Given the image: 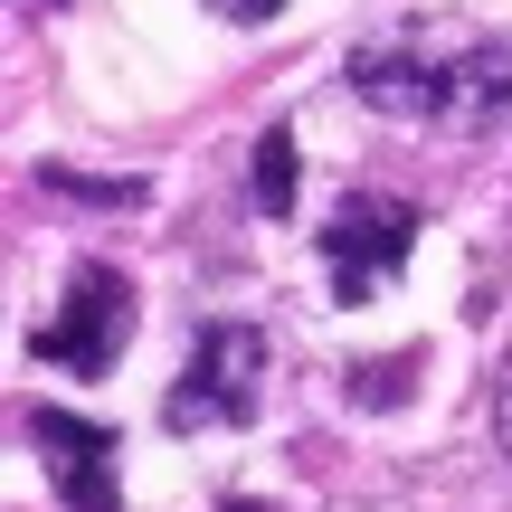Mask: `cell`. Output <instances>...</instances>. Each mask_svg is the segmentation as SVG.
I'll use <instances>...</instances> for the list:
<instances>
[{"instance_id":"obj_1","label":"cell","mask_w":512,"mask_h":512,"mask_svg":"<svg viewBox=\"0 0 512 512\" xmlns=\"http://www.w3.org/2000/svg\"><path fill=\"white\" fill-rule=\"evenodd\" d=\"M351 86H361V105L399 114V124H437V133L512 124V48H456V57L361 48L351 57Z\"/></svg>"},{"instance_id":"obj_2","label":"cell","mask_w":512,"mask_h":512,"mask_svg":"<svg viewBox=\"0 0 512 512\" xmlns=\"http://www.w3.org/2000/svg\"><path fill=\"white\" fill-rule=\"evenodd\" d=\"M256 380H266V332L256 323H209L181 361V389H171V437H200V427H238L256 418Z\"/></svg>"},{"instance_id":"obj_3","label":"cell","mask_w":512,"mask_h":512,"mask_svg":"<svg viewBox=\"0 0 512 512\" xmlns=\"http://www.w3.org/2000/svg\"><path fill=\"white\" fill-rule=\"evenodd\" d=\"M124 342H133V285L114 266H76L67 275V304H57V323H38V361L48 370H76V380H95V370H114L124 361Z\"/></svg>"},{"instance_id":"obj_4","label":"cell","mask_w":512,"mask_h":512,"mask_svg":"<svg viewBox=\"0 0 512 512\" xmlns=\"http://www.w3.org/2000/svg\"><path fill=\"white\" fill-rule=\"evenodd\" d=\"M408 247H418V209L408 200H342L332 228H323L332 294H342V304H370V294L408 266Z\"/></svg>"},{"instance_id":"obj_5","label":"cell","mask_w":512,"mask_h":512,"mask_svg":"<svg viewBox=\"0 0 512 512\" xmlns=\"http://www.w3.org/2000/svg\"><path fill=\"white\" fill-rule=\"evenodd\" d=\"M29 446H38V465H48V484H57L67 512H124V494H114V437L95 418L29 408Z\"/></svg>"},{"instance_id":"obj_6","label":"cell","mask_w":512,"mask_h":512,"mask_svg":"<svg viewBox=\"0 0 512 512\" xmlns=\"http://www.w3.org/2000/svg\"><path fill=\"white\" fill-rule=\"evenodd\" d=\"M256 209H275V219L294 209V133L285 124L256 133Z\"/></svg>"},{"instance_id":"obj_7","label":"cell","mask_w":512,"mask_h":512,"mask_svg":"<svg viewBox=\"0 0 512 512\" xmlns=\"http://www.w3.org/2000/svg\"><path fill=\"white\" fill-rule=\"evenodd\" d=\"M408 370H418L408 351H399V361H361V370H342V389H351L361 408H399V399H408Z\"/></svg>"},{"instance_id":"obj_8","label":"cell","mask_w":512,"mask_h":512,"mask_svg":"<svg viewBox=\"0 0 512 512\" xmlns=\"http://www.w3.org/2000/svg\"><path fill=\"white\" fill-rule=\"evenodd\" d=\"M494 437H503V456H512V361H503V380H494Z\"/></svg>"},{"instance_id":"obj_9","label":"cell","mask_w":512,"mask_h":512,"mask_svg":"<svg viewBox=\"0 0 512 512\" xmlns=\"http://www.w3.org/2000/svg\"><path fill=\"white\" fill-rule=\"evenodd\" d=\"M219 10H228V19H247V29H256V19H275L285 0H219Z\"/></svg>"},{"instance_id":"obj_10","label":"cell","mask_w":512,"mask_h":512,"mask_svg":"<svg viewBox=\"0 0 512 512\" xmlns=\"http://www.w3.org/2000/svg\"><path fill=\"white\" fill-rule=\"evenodd\" d=\"M228 512H256V503H228Z\"/></svg>"}]
</instances>
